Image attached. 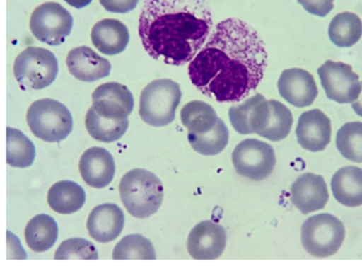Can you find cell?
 Here are the masks:
<instances>
[{
	"label": "cell",
	"instance_id": "cell-12",
	"mask_svg": "<svg viewBox=\"0 0 362 271\" xmlns=\"http://www.w3.org/2000/svg\"><path fill=\"white\" fill-rule=\"evenodd\" d=\"M226 247V233L223 226L215 222H200L190 231L187 250L194 260H216Z\"/></svg>",
	"mask_w": 362,
	"mask_h": 271
},
{
	"label": "cell",
	"instance_id": "cell-18",
	"mask_svg": "<svg viewBox=\"0 0 362 271\" xmlns=\"http://www.w3.org/2000/svg\"><path fill=\"white\" fill-rule=\"evenodd\" d=\"M82 179L94 188H107L115 175L113 156L105 148L92 147L82 154L79 163Z\"/></svg>",
	"mask_w": 362,
	"mask_h": 271
},
{
	"label": "cell",
	"instance_id": "cell-27",
	"mask_svg": "<svg viewBox=\"0 0 362 271\" xmlns=\"http://www.w3.org/2000/svg\"><path fill=\"white\" fill-rule=\"evenodd\" d=\"M187 139L192 149L198 154L206 156H217L228 146L230 132L223 120L218 118L211 131L202 134L188 132Z\"/></svg>",
	"mask_w": 362,
	"mask_h": 271
},
{
	"label": "cell",
	"instance_id": "cell-26",
	"mask_svg": "<svg viewBox=\"0 0 362 271\" xmlns=\"http://www.w3.org/2000/svg\"><path fill=\"white\" fill-rule=\"evenodd\" d=\"M215 109L209 103L194 100L184 105L181 111V120L188 132L202 134L209 132L218 120Z\"/></svg>",
	"mask_w": 362,
	"mask_h": 271
},
{
	"label": "cell",
	"instance_id": "cell-11",
	"mask_svg": "<svg viewBox=\"0 0 362 271\" xmlns=\"http://www.w3.org/2000/svg\"><path fill=\"white\" fill-rule=\"evenodd\" d=\"M92 99L95 111L109 120H128L134 108V97L128 86L117 82L98 86Z\"/></svg>",
	"mask_w": 362,
	"mask_h": 271
},
{
	"label": "cell",
	"instance_id": "cell-3",
	"mask_svg": "<svg viewBox=\"0 0 362 271\" xmlns=\"http://www.w3.org/2000/svg\"><path fill=\"white\" fill-rule=\"evenodd\" d=\"M120 197L129 214L145 219L160 209L164 199L162 181L151 171L135 168L122 177Z\"/></svg>",
	"mask_w": 362,
	"mask_h": 271
},
{
	"label": "cell",
	"instance_id": "cell-14",
	"mask_svg": "<svg viewBox=\"0 0 362 271\" xmlns=\"http://www.w3.org/2000/svg\"><path fill=\"white\" fill-rule=\"evenodd\" d=\"M277 88L281 96L296 108L313 105L319 93L313 76L302 69H285L277 82Z\"/></svg>",
	"mask_w": 362,
	"mask_h": 271
},
{
	"label": "cell",
	"instance_id": "cell-28",
	"mask_svg": "<svg viewBox=\"0 0 362 271\" xmlns=\"http://www.w3.org/2000/svg\"><path fill=\"white\" fill-rule=\"evenodd\" d=\"M35 147L33 142L18 129L7 128V162L16 168H27L35 162Z\"/></svg>",
	"mask_w": 362,
	"mask_h": 271
},
{
	"label": "cell",
	"instance_id": "cell-6",
	"mask_svg": "<svg viewBox=\"0 0 362 271\" xmlns=\"http://www.w3.org/2000/svg\"><path fill=\"white\" fill-rule=\"evenodd\" d=\"M302 245L315 258H328L340 249L345 238V229L340 219L332 214H319L303 224Z\"/></svg>",
	"mask_w": 362,
	"mask_h": 271
},
{
	"label": "cell",
	"instance_id": "cell-20",
	"mask_svg": "<svg viewBox=\"0 0 362 271\" xmlns=\"http://www.w3.org/2000/svg\"><path fill=\"white\" fill-rule=\"evenodd\" d=\"M95 47L107 56H116L126 50L130 42L128 27L120 21L107 20L97 23L90 33Z\"/></svg>",
	"mask_w": 362,
	"mask_h": 271
},
{
	"label": "cell",
	"instance_id": "cell-23",
	"mask_svg": "<svg viewBox=\"0 0 362 271\" xmlns=\"http://www.w3.org/2000/svg\"><path fill=\"white\" fill-rule=\"evenodd\" d=\"M58 236V224L54 218L46 214L33 217L25 230L27 245L35 252L47 251L56 243Z\"/></svg>",
	"mask_w": 362,
	"mask_h": 271
},
{
	"label": "cell",
	"instance_id": "cell-2",
	"mask_svg": "<svg viewBox=\"0 0 362 271\" xmlns=\"http://www.w3.org/2000/svg\"><path fill=\"white\" fill-rule=\"evenodd\" d=\"M213 18L206 0H144L139 33L154 60L183 67L206 43Z\"/></svg>",
	"mask_w": 362,
	"mask_h": 271
},
{
	"label": "cell",
	"instance_id": "cell-10",
	"mask_svg": "<svg viewBox=\"0 0 362 271\" xmlns=\"http://www.w3.org/2000/svg\"><path fill=\"white\" fill-rule=\"evenodd\" d=\"M317 75L330 100L337 103H353L359 98L361 82L351 65L328 60L319 67Z\"/></svg>",
	"mask_w": 362,
	"mask_h": 271
},
{
	"label": "cell",
	"instance_id": "cell-7",
	"mask_svg": "<svg viewBox=\"0 0 362 271\" xmlns=\"http://www.w3.org/2000/svg\"><path fill=\"white\" fill-rule=\"evenodd\" d=\"M13 71L24 90H43L56 80L59 73L58 60L46 48L28 47L16 59Z\"/></svg>",
	"mask_w": 362,
	"mask_h": 271
},
{
	"label": "cell",
	"instance_id": "cell-24",
	"mask_svg": "<svg viewBox=\"0 0 362 271\" xmlns=\"http://www.w3.org/2000/svg\"><path fill=\"white\" fill-rule=\"evenodd\" d=\"M361 35V18L351 12L337 14L328 28L330 41L338 47H351L359 42Z\"/></svg>",
	"mask_w": 362,
	"mask_h": 271
},
{
	"label": "cell",
	"instance_id": "cell-36",
	"mask_svg": "<svg viewBox=\"0 0 362 271\" xmlns=\"http://www.w3.org/2000/svg\"><path fill=\"white\" fill-rule=\"evenodd\" d=\"M351 108H353L354 111H355V113L357 114V115L361 116L362 117V90L361 93H360L359 98H358L355 103H351Z\"/></svg>",
	"mask_w": 362,
	"mask_h": 271
},
{
	"label": "cell",
	"instance_id": "cell-9",
	"mask_svg": "<svg viewBox=\"0 0 362 271\" xmlns=\"http://www.w3.org/2000/svg\"><path fill=\"white\" fill-rule=\"evenodd\" d=\"M232 162L239 175L253 181H262L272 173L276 156L269 144L247 139L236 146Z\"/></svg>",
	"mask_w": 362,
	"mask_h": 271
},
{
	"label": "cell",
	"instance_id": "cell-34",
	"mask_svg": "<svg viewBox=\"0 0 362 271\" xmlns=\"http://www.w3.org/2000/svg\"><path fill=\"white\" fill-rule=\"evenodd\" d=\"M139 0H100L101 6L112 13H128L139 5Z\"/></svg>",
	"mask_w": 362,
	"mask_h": 271
},
{
	"label": "cell",
	"instance_id": "cell-35",
	"mask_svg": "<svg viewBox=\"0 0 362 271\" xmlns=\"http://www.w3.org/2000/svg\"><path fill=\"white\" fill-rule=\"evenodd\" d=\"M64 1L76 9H82V8L88 7L93 0H64Z\"/></svg>",
	"mask_w": 362,
	"mask_h": 271
},
{
	"label": "cell",
	"instance_id": "cell-32",
	"mask_svg": "<svg viewBox=\"0 0 362 271\" xmlns=\"http://www.w3.org/2000/svg\"><path fill=\"white\" fill-rule=\"evenodd\" d=\"M56 260H98V251L90 241L71 238L63 241L54 253Z\"/></svg>",
	"mask_w": 362,
	"mask_h": 271
},
{
	"label": "cell",
	"instance_id": "cell-16",
	"mask_svg": "<svg viewBox=\"0 0 362 271\" xmlns=\"http://www.w3.org/2000/svg\"><path fill=\"white\" fill-rule=\"evenodd\" d=\"M298 144L311 152L323 151L332 137L330 120L319 109L304 112L296 130Z\"/></svg>",
	"mask_w": 362,
	"mask_h": 271
},
{
	"label": "cell",
	"instance_id": "cell-21",
	"mask_svg": "<svg viewBox=\"0 0 362 271\" xmlns=\"http://www.w3.org/2000/svg\"><path fill=\"white\" fill-rule=\"evenodd\" d=\"M334 199L349 207L362 205V169L346 166L339 169L332 179Z\"/></svg>",
	"mask_w": 362,
	"mask_h": 271
},
{
	"label": "cell",
	"instance_id": "cell-15",
	"mask_svg": "<svg viewBox=\"0 0 362 271\" xmlns=\"http://www.w3.org/2000/svg\"><path fill=\"white\" fill-rule=\"evenodd\" d=\"M291 202L302 214L313 213L325 207L329 195L322 175L307 173L291 185Z\"/></svg>",
	"mask_w": 362,
	"mask_h": 271
},
{
	"label": "cell",
	"instance_id": "cell-25",
	"mask_svg": "<svg viewBox=\"0 0 362 271\" xmlns=\"http://www.w3.org/2000/svg\"><path fill=\"white\" fill-rule=\"evenodd\" d=\"M86 127L90 137L96 141L113 143L126 134L129 128V120L103 117L92 107L86 114Z\"/></svg>",
	"mask_w": 362,
	"mask_h": 271
},
{
	"label": "cell",
	"instance_id": "cell-33",
	"mask_svg": "<svg viewBox=\"0 0 362 271\" xmlns=\"http://www.w3.org/2000/svg\"><path fill=\"white\" fill-rule=\"evenodd\" d=\"M334 0H298V3L308 13L319 18H325L334 10Z\"/></svg>",
	"mask_w": 362,
	"mask_h": 271
},
{
	"label": "cell",
	"instance_id": "cell-19",
	"mask_svg": "<svg viewBox=\"0 0 362 271\" xmlns=\"http://www.w3.org/2000/svg\"><path fill=\"white\" fill-rule=\"evenodd\" d=\"M124 226V214L112 203L98 205L90 212L88 219L90 236L99 243H110L119 236Z\"/></svg>",
	"mask_w": 362,
	"mask_h": 271
},
{
	"label": "cell",
	"instance_id": "cell-29",
	"mask_svg": "<svg viewBox=\"0 0 362 271\" xmlns=\"http://www.w3.org/2000/svg\"><path fill=\"white\" fill-rule=\"evenodd\" d=\"M269 101L271 110L268 124L259 137L272 142L281 141L289 135L293 124V117L291 111L283 103L273 99Z\"/></svg>",
	"mask_w": 362,
	"mask_h": 271
},
{
	"label": "cell",
	"instance_id": "cell-30",
	"mask_svg": "<svg viewBox=\"0 0 362 271\" xmlns=\"http://www.w3.org/2000/svg\"><path fill=\"white\" fill-rule=\"evenodd\" d=\"M336 146L346 160L362 163V122H347L341 127L337 133Z\"/></svg>",
	"mask_w": 362,
	"mask_h": 271
},
{
	"label": "cell",
	"instance_id": "cell-13",
	"mask_svg": "<svg viewBox=\"0 0 362 271\" xmlns=\"http://www.w3.org/2000/svg\"><path fill=\"white\" fill-rule=\"evenodd\" d=\"M270 101L257 94L228 111L230 124L239 134H262L268 124Z\"/></svg>",
	"mask_w": 362,
	"mask_h": 271
},
{
	"label": "cell",
	"instance_id": "cell-4",
	"mask_svg": "<svg viewBox=\"0 0 362 271\" xmlns=\"http://www.w3.org/2000/svg\"><path fill=\"white\" fill-rule=\"evenodd\" d=\"M181 98L179 83L170 79L154 80L141 92L139 115L150 126H167L175 120Z\"/></svg>",
	"mask_w": 362,
	"mask_h": 271
},
{
	"label": "cell",
	"instance_id": "cell-31",
	"mask_svg": "<svg viewBox=\"0 0 362 271\" xmlns=\"http://www.w3.org/2000/svg\"><path fill=\"white\" fill-rule=\"evenodd\" d=\"M114 260H156L153 245L141 234L124 236L116 245L113 251Z\"/></svg>",
	"mask_w": 362,
	"mask_h": 271
},
{
	"label": "cell",
	"instance_id": "cell-17",
	"mask_svg": "<svg viewBox=\"0 0 362 271\" xmlns=\"http://www.w3.org/2000/svg\"><path fill=\"white\" fill-rule=\"evenodd\" d=\"M69 73L83 82H95L109 77L112 71L111 63L103 58L88 46L74 48L66 58Z\"/></svg>",
	"mask_w": 362,
	"mask_h": 271
},
{
	"label": "cell",
	"instance_id": "cell-5",
	"mask_svg": "<svg viewBox=\"0 0 362 271\" xmlns=\"http://www.w3.org/2000/svg\"><path fill=\"white\" fill-rule=\"evenodd\" d=\"M27 122L31 132L47 142L59 143L64 141L73 131V116L60 101L41 99L29 108Z\"/></svg>",
	"mask_w": 362,
	"mask_h": 271
},
{
	"label": "cell",
	"instance_id": "cell-8",
	"mask_svg": "<svg viewBox=\"0 0 362 271\" xmlns=\"http://www.w3.org/2000/svg\"><path fill=\"white\" fill-rule=\"evenodd\" d=\"M74 18L58 3L43 4L31 14L30 29L35 39L50 46L64 43L73 30Z\"/></svg>",
	"mask_w": 362,
	"mask_h": 271
},
{
	"label": "cell",
	"instance_id": "cell-1",
	"mask_svg": "<svg viewBox=\"0 0 362 271\" xmlns=\"http://www.w3.org/2000/svg\"><path fill=\"white\" fill-rule=\"evenodd\" d=\"M268 54L257 31L238 18L220 22L188 67L192 84L218 103H239L257 88Z\"/></svg>",
	"mask_w": 362,
	"mask_h": 271
},
{
	"label": "cell",
	"instance_id": "cell-22",
	"mask_svg": "<svg viewBox=\"0 0 362 271\" xmlns=\"http://www.w3.org/2000/svg\"><path fill=\"white\" fill-rule=\"evenodd\" d=\"M48 204L59 214H73L82 209L86 200L81 185L73 181H60L52 186L47 196Z\"/></svg>",
	"mask_w": 362,
	"mask_h": 271
}]
</instances>
